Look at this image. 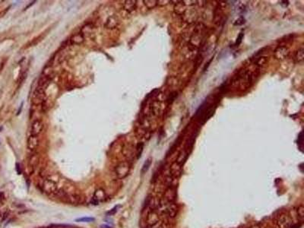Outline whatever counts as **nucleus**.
<instances>
[{
    "label": "nucleus",
    "mask_w": 304,
    "mask_h": 228,
    "mask_svg": "<svg viewBox=\"0 0 304 228\" xmlns=\"http://www.w3.org/2000/svg\"><path fill=\"white\" fill-rule=\"evenodd\" d=\"M130 171V164L127 161H122L115 167V174L119 179H124Z\"/></svg>",
    "instance_id": "1"
},
{
    "label": "nucleus",
    "mask_w": 304,
    "mask_h": 228,
    "mask_svg": "<svg viewBox=\"0 0 304 228\" xmlns=\"http://www.w3.org/2000/svg\"><path fill=\"white\" fill-rule=\"evenodd\" d=\"M147 224L148 226L154 227L158 224L160 221V215H159L158 211L157 210H151V211L148 213V216H147V219H146Z\"/></svg>",
    "instance_id": "2"
},
{
    "label": "nucleus",
    "mask_w": 304,
    "mask_h": 228,
    "mask_svg": "<svg viewBox=\"0 0 304 228\" xmlns=\"http://www.w3.org/2000/svg\"><path fill=\"white\" fill-rule=\"evenodd\" d=\"M41 187L43 191L45 192L47 194L53 193V192L56 191L57 189L56 182L53 180H50V179H46L44 181V182L42 183Z\"/></svg>",
    "instance_id": "3"
},
{
    "label": "nucleus",
    "mask_w": 304,
    "mask_h": 228,
    "mask_svg": "<svg viewBox=\"0 0 304 228\" xmlns=\"http://www.w3.org/2000/svg\"><path fill=\"white\" fill-rule=\"evenodd\" d=\"M292 224L293 220L286 214H283L278 218V225L280 228H290Z\"/></svg>",
    "instance_id": "4"
},
{
    "label": "nucleus",
    "mask_w": 304,
    "mask_h": 228,
    "mask_svg": "<svg viewBox=\"0 0 304 228\" xmlns=\"http://www.w3.org/2000/svg\"><path fill=\"white\" fill-rule=\"evenodd\" d=\"M176 198V190L175 187H167L163 193V200L167 203H174Z\"/></svg>",
    "instance_id": "5"
},
{
    "label": "nucleus",
    "mask_w": 304,
    "mask_h": 228,
    "mask_svg": "<svg viewBox=\"0 0 304 228\" xmlns=\"http://www.w3.org/2000/svg\"><path fill=\"white\" fill-rule=\"evenodd\" d=\"M43 128H44V123L41 120H34L33 122L32 125H31V127H30V135H34V136H37L41 133V132L43 131Z\"/></svg>",
    "instance_id": "6"
},
{
    "label": "nucleus",
    "mask_w": 304,
    "mask_h": 228,
    "mask_svg": "<svg viewBox=\"0 0 304 228\" xmlns=\"http://www.w3.org/2000/svg\"><path fill=\"white\" fill-rule=\"evenodd\" d=\"M45 89L46 87H41V86H37V88L35 89L34 95H33V101L36 104H38L44 100Z\"/></svg>",
    "instance_id": "7"
},
{
    "label": "nucleus",
    "mask_w": 304,
    "mask_h": 228,
    "mask_svg": "<svg viewBox=\"0 0 304 228\" xmlns=\"http://www.w3.org/2000/svg\"><path fill=\"white\" fill-rule=\"evenodd\" d=\"M289 53H290V51H289L288 48L286 46H278L274 50V56L277 59H280V60H283L285 58H287Z\"/></svg>",
    "instance_id": "8"
},
{
    "label": "nucleus",
    "mask_w": 304,
    "mask_h": 228,
    "mask_svg": "<svg viewBox=\"0 0 304 228\" xmlns=\"http://www.w3.org/2000/svg\"><path fill=\"white\" fill-rule=\"evenodd\" d=\"M105 199H106V192L104 190L102 189H98L93 194L91 202L93 203V204H98L99 202H103Z\"/></svg>",
    "instance_id": "9"
},
{
    "label": "nucleus",
    "mask_w": 304,
    "mask_h": 228,
    "mask_svg": "<svg viewBox=\"0 0 304 228\" xmlns=\"http://www.w3.org/2000/svg\"><path fill=\"white\" fill-rule=\"evenodd\" d=\"M177 212H178V208L176 206V204L174 203L167 204L164 210V214L169 218H174L177 215Z\"/></svg>",
    "instance_id": "10"
},
{
    "label": "nucleus",
    "mask_w": 304,
    "mask_h": 228,
    "mask_svg": "<svg viewBox=\"0 0 304 228\" xmlns=\"http://www.w3.org/2000/svg\"><path fill=\"white\" fill-rule=\"evenodd\" d=\"M118 24H119V20L117 17L115 15H110L106 20L104 26L107 29H114L117 27Z\"/></svg>",
    "instance_id": "11"
},
{
    "label": "nucleus",
    "mask_w": 304,
    "mask_h": 228,
    "mask_svg": "<svg viewBox=\"0 0 304 228\" xmlns=\"http://www.w3.org/2000/svg\"><path fill=\"white\" fill-rule=\"evenodd\" d=\"M38 145H39L38 138L34 135H30L28 139V143H27L28 148L30 151H34L38 147Z\"/></svg>",
    "instance_id": "12"
},
{
    "label": "nucleus",
    "mask_w": 304,
    "mask_h": 228,
    "mask_svg": "<svg viewBox=\"0 0 304 228\" xmlns=\"http://www.w3.org/2000/svg\"><path fill=\"white\" fill-rule=\"evenodd\" d=\"M84 40H85V37H84V34L82 33L75 34L70 38V43L72 44H75V45L82 44Z\"/></svg>",
    "instance_id": "13"
},
{
    "label": "nucleus",
    "mask_w": 304,
    "mask_h": 228,
    "mask_svg": "<svg viewBox=\"0 0 304 228\" xmlns=\"http://www.w3.org/2000/svg\"><path fill=\"white\" fill-rule=\"evenodd\" d=\"M136 2H137L135 0H127L124 2V9L128 12H132L136 9Z\"/></svg>",
    "instance_id": "14"
},
{
    "label": "nucleus",
    "mask_w": 304,
    "mask_h": 228,
    "mask_svg": "<svg viewBox=\"0 0 304 228\" xmlns=\"http://www.w3.org/2000/svg\"><path fill=\"white\" fill-rule=\"evenodd\" d=\"M170 172H171V176H174L177 178L178 176H180L181 174V165L178 163H174L172 164L170 167Z\"/></svg>",
    "instance_id": "15"
},
{
    "label": "nucleus",
    "mask_w": 304,
    "mask_h": 228,
    "mask_svg": "<svg viewBox=\"0 0 304 228\" xmlns=\"http://www.w3.org/2000/svg\"><path fill=\"white\" fill-rule=\"evenodd\" d=\"M174 11L178 15H182V14L184 13L185 11H186V5L183 3V2L180 1L178 3H176L175 7H174Z\"/></svg>",
    "instance_id": "16"
},
{
    "label": "nucleus",
    "mask_w": 304,
    "mask_h": 228,
    "mask_svg": "<svg viewBox=\"0 0 304 228\" xmlns=\"http://www.w3.org/2000/svg\"><path fill=\"white\" fill-rule=\"evenodd\" d=\"M303 48L301 47L296 52L295 55H294V59H295L297 63H301V62H303Z\"/></svg>",
    "instance_id": "17"
},
{
    "label": "nucleus",
    "mask_w": 304,
    "mask_h": 228,
    "mask_svg": "<svg viewBox=\"0 0 304 228\" xmlns=\"http://www.w3.org/2000/svg\"><path fill=\"white\" fill-rule=\"evenodd\" d=\"M176 180H177V178H176V177H174V176H167L165 180L166 184L168 186V187H175L176 186V184H177Z\"/></svg>",
    "instance_id": "18"
},
{
    "label": "nucleus",
    "mask_w": 304,
    "mask_h": 228,
    "mask_svg": "<svg viewBox=\"0 0 304 228\" xmlns=\"http://www.w3.org/2000/svg\"><path fill=\"white\" fill-rule=\"evenodd\" d=\"M151 163H152V159L151 158V157H149V158H148L147 160H146L145 161V163H144L143 166H142V168H141V174H145L146 172L148 171V169H149V167H151Z\"/></svg>",
    "instance_id": "19"
},
{
    "label": "nucleus",
    "mask_w": 304,
    "mask_h": 228,
    "mask_svg": "<svg viewBox=\"0 0 304 228\" xmlns=\"http://www.w3.org/2000/svg\"><path fill=\"white\" fill-rule=\"evenodd\" d=\"M143 2L148 9H154L157 5V1H154V0H145Z\"/></svg>",
    "instance_id": "20"
},
{
    "label": "nucleus",
    "mask_w": 304,
    "mask_h": 228,
    "mask_svg": "<svg viewBox=\"0 0 304 228\" xmlns=\"http://www.w3.org/2000/svg\"><path fill=\"white\" fill-rule=\"evenodd\" d=\"M297 215L298 219H300V221H303L304 218V206L303 205H300L298 206V208H297Z\"/></svg>",
    "instance_id": "21"
},
{
    "label": "nucleus",
    "mask_w": 304,
    "mask_h": 228,
    "mask_svg": "<svg viewBox=\"0 0 304 228\" xmlns=\"http://www.w3.org/2000/svg\"><path fill=\"white\" fill-rule=\"evenodd\" d=\"M143 148H144V144L142 142H140V143L138 144L136 148L137 151V158L139 159L141 157V154H142V151H143Z\"/></svg>",
    "instance_id": "22"
},
{
    "label": "nucleus",
    "mask_w": 304,
    "mask_h": 228,
    "mask_svg": "<svg viewBox=\"0 0 304 228\" xmlns=\"http://www.w3.org/2000/svg\"><path fill=\"white\" fill-rule=\"evenodd\" d=\"M30 166L32 167H36V165L38 163V157L37 155H33L30 158V161H29Z\"/></svg>",
    "instance_id": "23"
},
{
    "label": "nucleus",
    "mask_w": 304,
    "mask_h": 228,
    "mask_svg": "<svg viewBox=\"0 0 304 228\" xmlns=\"http://www.w3.org/2000/svg\"><path fill=\"white\" fill-rule=\"evenodd\" d=\"M267 62V57L265 56H258L256 59V64L258 65H262L265 64Z\"/></svg>",
    "instance_id": "24"
},
{
    "label": "nucleus",
    "mask_w": 304,
    "mask_h": 228,
    "mask_svg": "<svg viewBox=\"0 0 304 228\" xmlns=\"http://www.w3.org/2000/svg\"><path fill=\"white\" fill-rule=\"evenodd\" d=\"M77 222H91L94 221V218L93 217H81V218H78V219L75 220Z\"/></svg>",
    "instance_id": "25"
},
{
    "label": "nucleus",
    "mask_w": 304,
    "mask_h": 228,
    "mask_svg": "<svg viewBox=\"0 0 304 228\" xmlns=\"http://www.w3.org/2000/svg\"><path fill=\"white\" fill-rule=\"evenodd\" d=\"M244 23H245V18L243 17H240L234 22V25L235 26H239V25H242Z\"/></svg>",
    "instance_id": "26"
},
{
    "label": "nucleus",
    "mask_w": 304,
    "mask_h": 228,
    "mask_svg": "<svg viewBox=\"0 0 304 228\" xmlns=\"http://www.w3.org/2000/svg\"><path fill=\"white\" fill-rule=\"evenodd\" d=\"M243 37H244V34H243V32L239 33V36H238V37H237V41H236V44H235V45L239 46V44H241L242 41H243Z\"/></svg>",
    "instance_id": "27"
},
{
    "label": "nucleus",
    "mask_w": 304,
    "mask_h": 228,
    "mask_svg": "<svg viewBox=\"0 0 304 228\" xmlns=\"http://www.w3.org/2000/svg\"><path fill=\"white\" fill-rule=\"evenodd\" d=\"M176 97H177V93H176V92H173V93L169 95V98H168V102L170 103V104H171L172 102H174Z\"/></svg>",
    "instance_id": "28"
},
{
    "label": "nucleus",
    "mask_w": 304,
    "mask_h": 228,
    "mask_svg": "<svg viewBox=\"0 0 304 228\" xmlns=\"http://www.w3.org/2000/svg\"><path fill=\"white\" fill-rule=\"evenodd\" d=\"M119 208V206H116L114 207L113 208H112L110 211H109L108 212H106V215H115L116 211H117V208Z\"/></svg>",
    "instance_id": "29"
},
{
    "label": "nucleus",
    "mask_w": 304,
    "mask_h": 228,
    "mask_svg": "<svg viewBox=\"0 0 304 228\" xmlns=\"http://www.w3.org/2000/svg\"><path fill=\"white\" fill-rule=\"evenodd\" d=\"M303 132H301L300 133L299 136H298L297 144L299 145H301L303 144Z\"/></svg>",
    "instance_id": "30"
},
{
    "label": "nucleus",
    "mask_w": 304,
    "mask_h": 228,
    "mask_svg": "<svg viewBox=\"0 0 304 228\" xmlns=\"http://www.w3.org/2000/svg\"><path fill=\"white\" fill-rule=\"evenodd\" d=\"M156 228H170V227L167 223H163V224H160L158 227H157Z\"/></svg>",
    "instance_id": "31"
},
{
    "label": "nucleus",
    "mask_w": 304,
    "mask_h": 228,
    "mask_svg": "<svg viewBox=\"0 0 304 228\" xmlns=\"http://www.w3.org/2000/svg\"><path fill=\"white\" fill-rule=\"evenodd\" d=\"M300 224H292V225H291L290 228H300Z\"/></svg>",
    "instance_id": "32"
},
{
    "label": "nucleus",
    "mask_w": 304,
    "mask_h": 228,
    "mask_svg": "<svg viewBox=\"0 0 304 228\" xmlns=\"http://www.w3.org/2000/svg\"><path fill=\"white\" fill-rule=\"evenodd\" d=\"M16 169H17V172L18 173V174H21V170H20L19 163H17V164H16Z\"/></svg>",
    "instance_id": "33"
},
{
    "label": "nucleus",
    "mask_w": 304,
    "mask_h": 228,
    "mask_svg": "<svg viewBox=\"0 0 304 228\" xmlns=\"http://www.w3.org/2000/svg\"><path fill=\"white\" fill-rule=\"evenodd\" d=\"M35 2H36V1H33V2H31V3H30V5H28V6H27V7H26V8H25V10H26V9H28L29 7H30V6H31V5H33V4H34V3H35Z\"/></svg>",
    "instance_id": "34"
},
{
    "label": "nucleus",
    "mask_w": 304,
    "mask_h": 228,
    "mask_svg": "<svg viewBox=\"0 0 304 228\" xmlns=\"http://www.w3.org/2000/svg\"><path fill=\"white\" fill-rule=\"evenodd\" d=\"M250 228H261V227H260V226H259V225L256 224V225H254V226L251 227Z\"/></svg>",
    "instance_id": "35"
},
{
    "label": "nucleus",
    "mask_w": 304,
    "mask_h": 228,
    "mask_svg": "<svg viewBox=\"0 0 304 228\" xmlns=\"http://www.w3.org/2000/svg\"><path fill=\"white\" fill-rule=\"evenodd\" d=\"M22 106H23V103L22 104V105H21V106H20V109H19V110H18V112H17V115L19 114L20 113H21V110H22Z\"/></svg>",
    "instance_id": "36"
},
{
    "label": "nucleus",
    "mask_w": 304,
    "mask_h": 228,
    "mask_svg": "<svg viewBox=\"0 0 304 228\" xmlns=\"http://www.w3.org/2000/svg\"><path fill=\"white\" fill-rule=\"evenodd\" d=\"M2 130V127H0V132Z\"/></svg>",
    "instance_id": "37"
},
{
    "label": "nucleus",
    "mask_w": 304,
    "mask_h": 228,
    "mask_svg": "<svg viewBox=\"0 0 304 228\" xmlns=\"http://www.w3.org/2000/svg\"><path fill=\"white\" fill-rule=\"evenodd\" d=\"M40 228H52V227H40Z\"/></svg>",
    "instance_id": "38"
},
{
    "label": "nucleus",
    "mask_w": 304,
    "mask_h": 228,
    "mask_svg": "<svg viewBox=\"0 0 304 228\" xmlns=\"http://www.w3.org/2000/svg\"><path fill=\"white\" fill-rule=\"evenodd\" d=\"M2 196V194L1 193V192H0V196Z\"/></svg>",
    "instance_id": "39"
}]
</instances>
